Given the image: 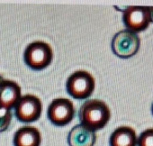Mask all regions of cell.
<instances>
[{
  "instance_id": "8",
  "label": "cell",
  "mask_w": 153,
  "mask_h": 146,
  "mask_svg": "<svg viewBox=\"0 0 153 146\" xmlns=\"http://www.w3.org/2000/svg\"><path fill=\"white\" fill-rule=\"evenodd\" d=\"M21 98V88L19 85L8 80L0 81V107L11 109Z\"/></svg>"
},
{
  "instance_id": "1",
  "label": "cell",
  "mask_w": 153,
  "mask_h": 146,
  "mask_svg": "<svg viewBox=\"0 0 153 146\" xmlns=\"http://www.w3.org/2000/svg\"><path fill=\"white\" fill-rule=\"evenodd\" d=\"M79 117L82 125L95 132L107 124L111 117V112L104 101L89 99L82 104L79 112Z\"/></svg>"
},
{
  "instance_id": "2",
  "label": "cell",
  "mask_w": 153,
  "mask_h": 146,
  "mask_svg": "<svg viewBox=\"0 0 153 146\" xmlns=\"http://www.w3.org/2000/svg\"><path fill=\"white\" fill-rule=\"evenodd\" d=\"M53 51L51 47L42 41H36L25 50L24 60L25 64L33 70H42L47 68L52 61Z\"/></svg>"
},
{
  "instance_id": "4",
  "label": "cell",
  "mask_w": 153,
  "mask_h": 146,
  "mask_svg": "<svg viewBox=\"0 0 153 146\" xmlns=\"http://www.w3.org/2000/svg\"><path fill=\"white\" fill-rule=\"evenodd\" d=\"M140 44V40L138 34L126 29L120 31L114 36L111 46L116 56L127 59L138 52Z\"/></svg>"
},
{
  "instance_id": "11",
  "label": "cell",
  "mask_w": 153,
  "mask_h": 146,
  "mask_svg": "<svg viewBox=\"0 0 153 146\" xmlns=\"http://www.w3.org/2000/svg\"><path fill=\"white\" fill-rule=\"evenodd\" d=\"M110 146H136V132L130 126L116 128L110 136Z\"/></svg>"
},
{
  "instance_id": "14",
  "label": "cell",
  "mask_w": 153,
  "mask_h": 146,
  "mask_svg": "<svg viewBox=\"0 0 153 146\" xmlns=\"http://www.w3.org/2000/svg\"><path fill=\"white\" fill-rule=\"evenodd\" d=\"M149 11H150V22L153 23V7H149Z\"/></svg>"
},
{
  "instance_id": "5",
  "label": "cell",
  "mask_w": 153,
  "mask_h": 146,
  "mask_svg": "<svg viewBox=\"0 0 153 146\" xmlns=\"http://www.w3.org/2000/svg\"><path fill=\"white\" fill-rule=\"evenodd\" d=\"M42 105L36 96L27 94L20 98L15 106V115L17 120L24 123H31L38 120L42 115Z\"/></svg>"
},
{
  "instance_id": "12",
  "label": "cell",
  "mask_w": 153,
  "mask_h": 146,
  "mask_svg": "<svg viewBox=\"0 0 153 146\" xmlns=\"http://www.w3.org/2000/svg\"><path fill=\"white\" fill-rule=\"evenodd\" d=\"M12 114L9 109L0 107V133L5 132L10 125Z\"/></svg>"
},
{
  "instance_id": "15",
  "label": "cell",
  "mask_w": 153,
  "mask_h": 146,
  "mask_svg": "<svg viewBox=\"0 0 153 146\" xmlns=\"http://www.w3.org/2000/svg\"><path fill=\"white\" fill-rule=\"evenodd\" d=\"M151 112H152V115H153V104H152V107H151Z\"/></svg>"
},
{
  "instance_id": "3",
  "label": "cell",
  "mask_w": 153,
  "mask_h": 146,
  "mask_svg": "<svg viewBox=\"0 0 153 146\" xmlns=\"http://www.w3.org/2000/svg\"><path fill=\"white\" fill-rule=\"evenodd\" d=\"M95 79L86 70H78L68 77L66 83L68 94L76 99L88 98L95 90Z\"/></svg>"
},
{
  "instance_id": "6",
  "label": "cell",
  "mask_w": 153,
  "mask_h": 146,
  "mask_svg": "<svg viewBox=\"0 0 153 146\" xmlns=\"http://www.w3.org/2000/svg\"><path fill=\"white\" fill-rule=\"evenodd\" d=\"M47 115L49 120L56 126H65L74 118L75 108L73 103L64 98H55L48 107Z\"/></svg>"
},
{
  "instance_id": "13",
  "label": "cell",
  "mask_w": 153,
  "mask_h": 146,
  "mask_svg": "<svg viewBox=\"0 0 153 146\" xmlns=\"http://www.w3.org/2000/svg\"><path fill=\"white\" fill-rule=\"evenodd\" d=\"M138 146H153V128L142 132L137 140Z\"/></svg>"
},
{
  "instance_id": "9",
  "label": "cell",
  "mask_w": 153,
  "mask_h": 146,
  "mask_svg": "<svg viewBox=\"0 0 153 146\" xmlns=\"http://www.w3.org/2000/svg\"><path fill=\"white\" fill-rule=\"evenodd\" d=\"M96 141V133L81 124L75 125L68 134V143L69 146H94Z\"/></svg>"
},
{
  "instance_id": "10",
  "label": "cell",
  "mask_w": 153,
  "mask_h": 146,
  "mask_svg": "<svg viewBox=\"0 0 153 146\" xmlns=\"http://www.w3.org/2000/svg\"><path fill=\"white\" fill-rule=\"evenodd\" d=\"M42 136L34 126H23L14 135V146H40Z\"/></svg>"
},
{
  "instance_id": "7",
  "label": "cell",
  "mask_w": 153,
  "mask_h": 146,
  "mask_svg": "<svg viewBox=\"0 0 153 146\" xmlns=\"http://www.w3.org/2000/svg\"><path fill=\"white\" fill-rule=\"evenodd\" d=\"M123 21L127 30L135 34L148 28L150 22L149 7H128L123 11Z\"/></svg>"
}]
</instances>
